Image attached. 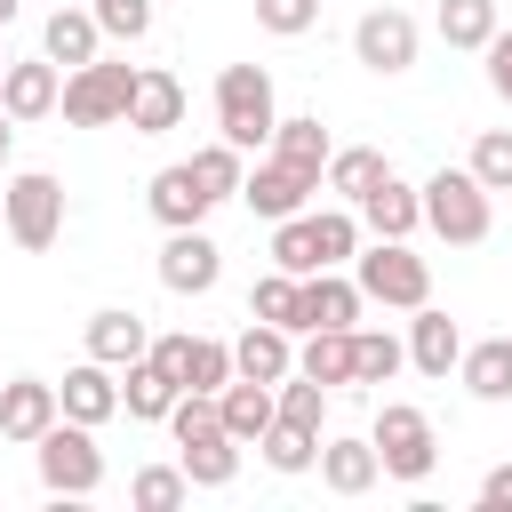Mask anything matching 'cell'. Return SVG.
I'll return each instance as SVG.
<instances>
[{
  "mask_svg": "<svg viewBox=\"0 0 512 512\" xmlns=\"http://www.w3.org/2000/svg\"><path fill=\"white\" fill-rule=\"evenodd\" d=\"M168 432H176V464H184L192 488H232V472H240V440L224 432L216 392H176Z\"/></svg>",
  "mask_w": 512,
  "mask_h": 512,
  "instance_id": "cell-1",
  "label": "cell"
},
{
  "mask_svg": "<svg viewBox=\"0 0 512 512\" xmlns=\"http://www.w3.org/2000/svg\"><path fill=\"white\" fill-rule=\"evenodd\" d=\"M272 120H280L272 72H264V64H224V72H216V128H224V144L264 152V144H272Z\"/></svg>",
  "mask_w": 512,
  "mask_h": 512,
  "instance_id": "cell-2",
  "label": "cell"
},
{
  "mask_svg": "<svg viewBox=\"0 0 512 512\" xmlns=\"http://www.w3.org/2000/svg\"><path fill=\"white\" fill-rule=\"evenodd\" d=\"M424 192V224L448 240V248H480L488 232H496V208H488V184L472 176V168H440L432 184H416Z\"/></svg>",
  "mask_w": 512,
  "mask_h": 512,
  "instance_id": "cell-3",
  "label": "cell"
},
{
  "mask_svg": "<svg viewBox=\"0 0 512 512\" xmlns=\"http://www.w3.org/2000/svg\"><path fill=\"white\" fill-rule=\"evenodd\" d=\"M32 464H40V488H48V496H96V488H104V448H96V424L56 416V424L32 440Z\"/></svg>",
  "mask_w": 512,
  "mask_h": 512,
  "instance_id": "cell-4",
  "label": "cell"
},
{
  "mask_svg": "<svg viewBox=\"0 0 512 512\" xmlns=\"http://www.w3.org/2000/svg\"><path fill=\"white\" fill-rule=\"evenodd\" d=\"M368 448H376V464H384V480H432V464H440V440H432V416L424 408H408V400H384L376 408V432H368Z\"/></svg>",
  "mask_w": 512,
  "mask_h": 512,
  "instance_id": "cell-5",
  "label": "cell"
},
{
  "mask_svg": "<svg viewBox=\"0 0 512 512\" xmlns=\"http://www.w3.org/2000/svg\"><path fill=\"white\" fill-rule=\"evenodd\" d=\"M0 232H8L16 248H56V232H64V184H56L48 168L8 176V184H0Z\"/></svg>",
  "mask_w": 512,
  "mask_h": 512,
  "instance_id": "cell-6",
  "label": "cell"
},
{
  "mask_svg": "<svg viewBox=\"0 0 512 512\" xmlns=\"http://www.w3.org/2000/svg\"><path fill=\"white\" fill-rule=\"evenodd\" d=\"M352 280H360L368 304H392V312L432 304V264H424L408 240H376L368 256H352Z\"/></svg>",
  "mask_w": 512,
  "mask_h": 512,
  "instance_id": "cell-7",
  "label": "cell"
},
{
  "mask_svg": "<svg viewBox=\"0 0 512 512\" xmlns=\"http://www.w3.org/2000/svg\"><path fill=\"white\" fill-rule=\"evenodd\" d=\"M128 88H136V64L88 56V64H72V80L56 88V112H64L72 128H112V120H128Z\"/></svg>",
  "mask_w": 512,
  "mask_h": 512,
  "instance_id": "cell-8",
  "label": "cell"
},
{
  "mask_svg": "<svg viewBox=\"0 0 512 512\" xmlns=\"http://www.w3.org/2000/svg\"><path fill=\"white\" fill-rule=\"evenodd\" d=\"M416 40H424V32H416L408 8H368V16L352 24V56H360L368 72H384V80L416 64Z\"/></svg>",
  "mask_w": 512,
  "mask_h": 512,
  "instance_id": "cell-9",
  "label": "cell"
},
{
  "mask_svg": "<svg viewBox=\"0 0 512 512\" xmlns=\"http://www.w3.org/2000/svg\"><path fill=\"white\" fill-rule=\"evenodd\" d=\"M216 280H224V248H216L200 224L168 232V248H160V288H168V296H208Z\"/></svg>",
  "mask_w": 512,
  "mask_h": 512,
  "instance_id": "cell-10",
  "label": "cell"
},
{
  "mask_svg": "<svg viewBox=\"0 0 512 512\" xmlns=\"http://www.w3.org/2000/svg\"><path fill=\"white\" fill-rule=\"evenodd\" d=\"M320 192V176H304V168H288V160H256L248 176H240V200H248V216H264V224H280V216H304V200Z\"/></svg>",
  "mask_w": 512,
  "mask_h": 512,
  "instance_id": "cell-11",
  "label": "cell"
},
{
  "mask_svg": "<svg viewBox=\"0 0 512 512\" xmlns=\"http://www.w3.org/2000/svg\"><path fill=\"white\" fill-rule=\"evenodd\" d=\"M352 216H360L376 240H408V232L424 224V192H416V184H400V176L384 168V176H376V184L352 200Z\"/></svg>",
  "mask_w": 512,
  "mask_h": 512,
  "instance_id": "cell-12",
  "label": "cell"
},
{
  "mask_svg": "<svg viewBox=\"0 0 512 512\" xmlns=\"http://www.w3.org/2000/svg\"><path fill=\"white\" fill-rule=\"evenodd\" d=\"M56 416H64V408H56V384H40V376H8V384H0V440L32 448Z\"/></svg>",
  "mask_w": 512,
  "mask_h": 512,
  "instance_id": "cell-13",
  "label": "cell"
},
{
  "mask_svg": "<svg viewBox=\"0 0 512 512\" xmlns=\"http://www.w3.org/2000/svg\"><path fill=\"white\" fill-rule=\"evenodd\" d=\"M144 208H152L168 232H184V224H208L216 200H208V184L192 176V160H176V168H160V176L144 184Z\"/></svg>",
  "mask_w": 512,
  "mask_h": 512,
  "instance_id": "cell-14",
  "label": "cell"
},
{
  "mask_svg": "<svg viewBox=\"0 0 512 512\" xmlns=\"http://www.w3.org/2000/svg\"><path fill=\"white\" fill-rule=\"evenodd\" d=\"M176 120H184V80L160 72V64H144L136 88H128V128H136V136H168Z\"/></svg>",
  "mask_w": 512,
  "mask_h": 512,
  "instance_id": "cell-15",
  "label": "cell"
},
{
  "mask_svg": "<svg viewBox=\"0 0 512 512\" xmlns=\"http://www.w3.org/2000/svg\"><path fill=\"white\" fill-rule=\"evenodd\" d=\"M360 280H344L336 264L304 272V328H360Z\"/></svg>",
  "mask_w": 512,
  "mask_h": 512,
  "instance_id": "cell-16",
  "label": "cell"
},
{
  "mask_svg": "<svg viewBox=\"0 0 512 512\" xmlns=\"http://www.w3.org/2000/svg\"><path fill=\"white\" fill-rule=\"evenodd\" d=\"M56 408H64L72 424H104V416H120V384H112V368H104V360H80V368H64V384H56Z\"/></svg>",
  "mask_w": 512,
  "mask_h": 512,
  "instance_id": "cell-17",
  "label": "cell"
},
{
  "mask_svg": "<svg viewBox=\"0 0 512 512\" xmlns=\"http://www.w3.org/2000/svg\"><path fill=\"white\" fill-rule=\"evenodd\" d=\"M320 480H328V496H368L376 480H384V464H376V448L368 440H352V432H336V440H320Z\"/></svg>",
  "mask_w": 512,
  "mask_h": 512,
  "instance_id": "cell-18",
  "label": "cell"
},
{
  "mask_svg": "<svg viewBox=\"0 0 512 512\" xmlns=\"http://www.w3.org/2000/svg\"><path fill=\"white\" fill-rule=\"evenodd\" d=\"M56 88H64V80H56L48 56L8 64V72H0V112H8V120H48V112H56Z\"/></svg>",
  "mask_w": 512,
  "mask_h": 512,
  "instance_id": "cell-19",
  "label": "cell"
},
{
  "mask_svg": "<svg viewBox=\"0 0 512 512\" xmlns=\"http://www.w3.org/2000/svg\"><path fill=\"white\" fill-rule=\"evenodd\" d=\"M144 344H152V328H144L128 304H104V312H88V360H104V368H128V360H144Z\"/></svg>",
  "mask_w": 512,
  "mask_h": 512,
  "instance_id": "cell-20",
  "label": "cell"
},
{
  "mask_svg": "<svg viewBox=\"0 0 512 512\" xmlns=\"http://www.w3.org/2000/svg\"><path fill=\"white\" fill-rule=\"evenodd\" d=\"M408 360H416L424 376H440V384H448V368L464 360V328H456L448 312L416 304V320H408Z\"/></svg>",
  "mask_w": 512,
  "mask_h": 512,
  "instance_id": "cell-21",
  "label": "cell"
},
{
  "mask_svg": "<svg viewBox=\"0 0 512 512\" xmlns=\"http://www.w3.org/2000/svg\"><path fill=\"white\" fill-rule=\"evenodd\" d=\"M296 368V344H288V328H272V320H248V336L232 344V376H256V384H280Z\"/></svg>",
  "mask_w": 512,
  "mask_h": 512,
  "instance_id": "cell-22",
  "label": "cell"
},
{
  "mask_svg": "<svg viewBox=\"0 0 512 512\" xmlns=\"http://www.w3.org/2000/svg\"><path fill=\"white\" fill-rule=\"evenodd\" d=\"M456 376H464V392H472V400H512V336H488V344H464V360H456Z\"/></svg>",
  "mask_w": 512,
  "mask_h": 512,
  "instance_id": "cell-23",
  "label": "cell"
},
{
  "mask_svg": "<svg viewBox=\"0 0 512 512\" xmlns=\"http://www.w3.org/2000/svg\"><path fill=\"white\" fill-rule=\"evenodd\" d=\"M328 128H320V112H296V120H272V160H288V168H304V176H320L328 168Z\"/></svg>",
  "mask_w": 512,
  "mask_h": 512,
  "instance_id": "cell-24",
  "label": "cell"
},
{
  "mask_svg": "<svg viewBox=\"0 0 512 512\" xmlns=\"http://www.w3.org/2000/svg\"><path fill=\"white\" fill-rule=\"evenodd\" d=\"M176 392H184V384H176V376H168V368H160V360L144 352V360H128V384H120V408H128V416H144V424H160V416L176 408Z\"/></svg>",
  "mask_w": 512,
  "mask_h": 512,
  "instance_id": "cell-25",
  "label": "cell"
},
{
  "mask_svg": "<svg viewBox=\"0 0 512 512\" xmlns=\"http://www.w3.org/2000/svg\"><path fill=\"white\" fill-rule=\"evenodd\" d=\"M216 416H224V432L248 448V440L272 424V384H256V376H232V384L216 392Z\"/></svg>",
  "mask_w": 512,
  "mask_h": 512,
  "instance_id": "cell-26",
  "label": "cell"
},
{
  "mask_svg": "<svg viewBox=\"0 0 512 512\" xmlns=\"http://www.w3.org/2000/svg\"><path fill=\"white\" fill-rule=\"evenodd\" d=\"M248 320H272V328H288V336H296V328H304V280L272 264V272L248 288Z\"/></svg>",
  "mask_w": 512,
  "mask_h": 512,
  "instance_id": "cell-27",
  "label": "cell"
},
{
  "mask_svg": "<svg viewBox=\"0 0 512 512\" xmlns=\"http://www.w3.org/2000/svg\"><path fill=\"white\" fill-rule=\"evenodd\" d=\"M296 368L312 376V384H352V328H304V352H296Z\"/></svg>",
  "mask_w": 512,
  "mask_h": 512,
  "instance_id": "cell-28",
  "label": "cell"
},
{
  "mask_svg": "<svg viewBox=\"0 0 512 512\" xmlns=\"http://www.w3.org/2000/svg\"><path fill=\"white\" fill-rule=\"evenodd\" d=\"M408 368V344L392 328H352V384H392Z\"/></svg>",
  "mask_w": 512,
  "mask_h": 512,
  "instance_id": "cell-29",
  "label": "cell"
},
{
  "mask_svg": "<svg viewBox=\"0 0 512 512\" xmlns=\"http://www.w3.org/2000/svg\"><path fill=\"white\" fill-rule=\"evenodd\" d=\"M176 384H184V392H224V384H232V344H216V336H184V352H176Z\"/></svg>",
  "mask_w": 512,
  "mask_h": 512,
  "instance_id": "cell-30",
  "label": "cell"
},
{
  "mask_svg": "<svg viewBox=\"0 0 512 512\" xmlns=\"http://www.w3.org/2000/svg\"><path fill=\"white\" fill-rule=\"evenodd\" d=\"M96 40H104V32H96V16H88V8H56V16H48V32H40L48 64H88V56H96Z\"/></svg>",
  "mask_w": 512,
  "mask_h": 512,
  "instance_id": "cell-31",
  "label": "cell"
},
{
  "mask_svg": "<svg viewBox=\"0 0 512 512\" xmlns=\"http://www.w3.org/2000/svg\"><path fill=\"white\" fill-rule=\"evenodd\" d=\"M272 416H280V424H304V432H320V416H328V384H312L304 368H288V376L272 384Z\"/></svg>",
  "mask_w": 512,
  "mask_h": 512,
  "instance_id": "cell-32",
  "label": "cell"
},
{
  "mask_svg": "<svg viewBox=\"0 0 512 512\" xmlns=\"http://www.w3.org/2000/svg\"><path fill=\"white\" fill-rule=\"evenodd\" d=\"M384 168H392L384 152H368V144H352V152H328V168H320V184H328V192H344V208H352V200H360V192H368V184H376Z\"/></svg>",
  "mask_w": 512,
  "mask_h": 512,
  "instance_id": "cell-33",
  "label": "cell"
},
{
  "mask_svg": "<svg viewBox=\"0 0 512 512\" xmlns=\"http://www.w3.org/2000/svg\"><path fill=\"white\" fill-rule=\"evenodd\" d=\"M256 448H264V464H272V472H312L320 432H304V424H280V416H272V424L256 432Z\"/></svg>",
  "mask_w": 512,
  "mask_h": 512,
  "instance_id": "cell-34",
  "label": "cell"
},
{
  "mask_svg": "<svg viewBox=\"0 0 512 512\" xmlns=\"http://www.w3.org/2000/svg\"><path fill=\"white\" fill-rule=\"evenodd\" d=\"M440 40L448 48H488L496 40V0H440Z\"/></svg>",
  "mask_w": 512,
  "mask_h": 512,
  "instance_id": "cell-35",
  "label": "cell"
},
{
  "mask_svg": "<svg viewBox=\"0 0 512 512\" xmlns=\"http://www.w3.org/2000/svg\"><path fill=\"white\" fill-rule=\"evenodd\" d=\"M184 496H192L184 464H144V472L128 480V504H136V512H176Z\"/></svg>",
  "mask_w": 512,
  "mask_h": 512,
  "instance_id": "cell-36",
  "label": "cell"
},
{
  "mask_svg": "<svg viewBox=\"0 0 512 512\" xmlns=\"http://www.w3.org/2000/svg\"><path fill=\"white\" fill-rule=\"evenodd\" d=\"M192 176L208 184V200H240V176H248V168H240V144H224V136L200 144V152H192Z\"/></svg>",
  "mask_w": 512,
  "mask_h": 512,
  "instance_id": "cell-37",
  "label": "cell"
},
{
  "mask_svg": "<svg viewBox=\"0 0 512 512\" xmlns=\"http://www.w3.org/2000/svg\"><path fill=\"white\" fill-rule=\"evenodd\" d=\"M272 264H280V272H296V280H304V272H320L312 216H280V224H272Z\"/></svg>",
  "mask_w": 512,
  "mask_h": 512,
  "instance_id": "cell-38",
  "label": "cell"
},
{
  "mask_svg": "<svg viewBox=\"0 0 512 512\" xmlns=\"http://www.w3.org/2000/svg\"><path fill=\"white\" fill-rule=\"evenodd\" d=\"M312 240H320V264H352L360 256V216L352 208H320L312 216Z\"/></svg>",
  "mask_w": 512,
  "mask_h": 512,
  "instance_id": "cell-39",
  "label": "cell"
},
{
  "mask_svg": "<svg viewBox=\"0 0 512 512\" xmlns=\"http://www.w3.org/2000/svg\"><path fill=\"white\" fill-rule=\"evenodd\" d=\"M488 192H512V128H488L480 144H472V160H464Z\"/></svg>",
  "mask_w": 512,
  "mask_h": 512,
  "instance_id": "cell-40",
  "label": "cell"
},
{
  "mask_svg": "<svg viewBox=\"0 0 512 512\" xmlns=\"http://www.w3.org/2000/svg\"><path fill=\"white\" fill-rule=\"evenodd\" d=\"M88 16H96V32H112V40H144V32H152V0H96Z\"/></svg>",
  "mask_w": 512,
  "mask_h": 512,
  "instance_id": "cell-41",
  "label": "cell"
},
{
  "mask_svg": "<svg viewBox=\"0 0 512 512\" xmlns=\"http://www.w3.org/2000/svg\"><path fill=\"white\" fill-rule=\"evenodd\" d=\"M256 24H264V32H280V40H296V32H312V24H320V0H256Z\"/></svg>",
  "mask_w": 512,
  "mask_h": 512,
  "instance_id": "cell-42",
  "label": "cell"
},
{
  "mask_svg": "<svg viewBox=\"0 0 512 512\" xmlns=\"http://www.w3.org/2000/svg\"><path fill=\"white\" fill-rule=\"evenodd\" d=\"M480 56H488V88H496V96H504V104H512V32H504V24H496V40H488V48H480Z\"/></svg>",
  "mask_w": 512,
  "mask_h": 512,
  "instance_id": "cell-43",
  "label": "cell"
},
{
  "mask_svg": "<svg viewBox=\"0 0 512 512\" xmlns=\"http://www.w3.org/2000/svg\"><path fill=\"white\" fill-rule=\"evenodd\" d=\"M480 504H488V512H512V464H496V472L480 480Z\"/></svg>",
  "mask_w": 512,
  "mask_h": 512,
  "instance_id": "cell-44",
  "label": "cell"
},
{
  "mask_svg": "<svg viewBox=\"0 0 512 512\" xmlns=\"http://www.w3.org/2000/svg\"><path fill=\"white\" fill-rule=\"evenodd\" d=\"M8 144H16V120H8V112H0V160H8Z\"/></svg>",
  "mask_w": 512,
  "mask_h": 512,
  "instance_id": "cell-45",
  "label": "cell"
},
{
  "mask_svg": "<svg viewBox=\"0 0 512 512\" xmlns=\"http://www.w3.org/2000/svg\"><path fill=\"white\" fill-rule=\"evenodd\" d=\"M8 24H16V0H0V32H8Z\"/></svg>",
  "mask_w": 512,
  "mask_h": 512,
  "instance_id": "cell-46",
  "label": "cell"
},
{
  "mask_svg": "<svg viewBox=\"0 0 512 512\" xmlns=\"http://www.w3.org/2000/svg\"><path fill=\"white\" fill-rule=\"evenodd\" d=\"M0 72H8V48H0Z\"/></svg>",
  "mask_w": 512,
  "mask_h": 512,
  "instance_id": "cell-47",
  "label": "cell"
}]
</instances>
